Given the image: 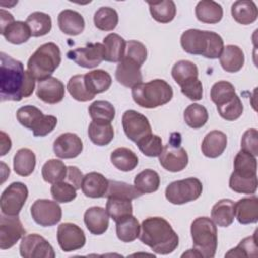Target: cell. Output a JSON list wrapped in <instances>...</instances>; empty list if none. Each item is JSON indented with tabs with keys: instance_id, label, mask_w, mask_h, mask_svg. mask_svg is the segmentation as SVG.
<instances>
[{
	"instance_id": "22",
	"label": "cell",
	"mask_w": 258,
	"mask_h": 258,
	"mask_svg": "<svg viewBox=\"0 0 258 258\" xmlns=\"http://www.w3.org/2000/svg\"><path fill=\"white\" fill-rule=\"evenodd\" d=\"M57 23L59 29L71 36L79 35L85 29L84 17L79 12L71 9L62 10L58 14Z\"/></svg>"
},
{
	"instance_id": "19",
	"label": "cell",
	"mask_w": 258,
	"mask_h": 258,
	"mask_svg": "<svg viewBox=\"0 0 258 258\" xmlns=\"http://www.w3.org/2000/svg\"><path fill=\"white\" fill-rule=\"evenodd\" d=\"M64 91V85L61 81L54 77H49L38 82L36 96L46 104H57L62 101Z\"/></svg>"
},
{
	"instance_id": "3",
	"label": "cell",
	"mask_w": 258,
	"mask_h": 258,
	"mask_svg": "<svg viewBox=\"0 0 258 258\" xmlns=\"http://www.w3.org/2000/svg\"><path fill=\"white\" fill-rule=\"evenodd\" d=\"M180 44L185 52L211 59L220 57L224 48L221 35L214 31L200 29L185 30L181 34Z\"/></svg>"
},
{
	"instance_id": "41",
	"label": "cell",
	"mask_w": 258,
	"mask_h": 258,
	"mask_svg": "<svg viewBox=\"0 0 258 258\" xmlns=\"http://www.w3.org/2000/svg\"><path fill=\"white\" fill-rule=\"evenodd\" d=\"M25 22L30 28L31 35L34 37L43 36L51 30L52 22L50 16L40 11H35L29 14Z\"/></svg>"
},
{
	"instance_id": "50",
	"label": "cell",
	"mask_w": 258,
	"mask_h": 258,
	"mask_svg": "<svg viewBox=\"0 0 258 258\" xmlns=\"http://www.w3.org/2000/svg\"><path fill=\"white\" fill-rule=\"evenodd\" d=\"M219 115L227 121H235L241 117L243 113V104L238 95H236L231 101L217 106Z\"/></svg>"
},
{
	"instance_id": "18",
	"label": "cell",
	"mask_w": 258,
	"mask_h": 258,
	"mask_svg": "<svg viewBox=\"0 0 258 258\" xmlns=\"http://www.w3.org/2000/svg\"><path fill=\"white\" fill-rule=\"evenodd\" d=\"M140 69L141 66L139 63L124 56L117 66L115 78L122 86L132 89L134 86L142 83V74Z\"/></svg>"
},
{
	"instance_id": "8",
	"label": "cell",
	"mask_w": 258,
	"mask_h": 258,
	"mask_svg": "<svg viewBox=\"0 0 258 258\" xmlns=\"http://www.w3.org/2000/svg\"><path fill=\"white\" fill-rule=\"evenodd\" d=\"M203 191V184L196 177L175 180L165 188L166 200L173 205H182L200 198Z\"/></svg>"
},
{
	"instance_id": "15",
	"label": "cell",
	"mask_w": 258,
	"mask_h": 258,
	"mask_svg": "<svg viewBox=\"0 0 258 258\" xmlns=\"http://www.w3.org/2000/svg\"><path fill=\"white\" fill-rule=\"evenodd\" d=\"M25 234V230L18 216L2 214L0 218V249L13 247Z\"/></svg>"
},
{
	"instance_id": "54",
	"label": "cell",
	"mask_w": 258,
	"mask_h": 258,
	"mask_svg": "<svg viewBox=\"0 0 258 258\" xmlns=\"http://www.w3.org/2000/svg\"><path fill=\"white\" fill-rule=\"evenodd\" d=\"M124 56L136 61L142 67L147 58V49L142 42L137 40H129L126 44V51Z\"/></svg>"
},
{
	"instance_id": "57",
	"label": "cell",
	"mask_w": 258,
	"mask_h": 258,
	"mask_svg": "<svg viewBox=\"0 0 258 258\" xmlns=\"http://www.w3.org/2000/svg\"><path fill=\"white\" fill-rule=\"evenodd\" d=\"M83 178L84 175L77 166H68V172L64 180L74 185L77 190L82 187Z\"/></svg>"
},
{
	"instance_id": "52",
	"label": "cell",
	"mask_w": 258,
	"mask_h": 258,
	"mask_svg": "<svg viewBox=\"0 0 258 258\" xmlns=\"http://www.w3.org/2000/svg\"><path fill=\"white\" fill-rule=\"evenodd\" d=\"M137 146L139 150L146 156L149 157H157L160 155L163 145H162V140L161 137L155 134H150L138 141Z\"/></svg>"
},
{
	"instance_id": "49",
	"label": "cell",
	"mask_w": 258,
	"mask_h": 258,
	"mask_svg": "<svg viewBox=\"0 0 258 258\" xmlns=\"http://www.w3.org/2000/svg\"><path fill=\"white\" fill-rule=\"evenodd\" d=\"M257 176L251 178L240 177L232 172L230 179H229V186L232 190L238 194H245V195H253L257 190Z\"/></svg>"
},
{
	"instance_id": "36",
	"label": "cell",
	"mask_w": 258,
	"mask_h": 258,
	"mask_svg": "<svg viewBox=\"0 0 258 258\" xmlns=\"http://www.w3.org/2000/svg\"><path fill=\"white\" fill-rule=\"evenodd\" d=\"M116 234L120 241L130 243L136 240L140 234V225L133 216H128L116 223Z\"/></svg>"
},
{
	"instance_id": "7",
	"label": "cell",
	"mask_w": 258,
	"mask_h": 258,
	"mask_svg": "<svg viewBox=\"0 0 258 258\" xmlns=\"http://www.w3.org/2000/svg\"><path fill=\"white\" fill-rule=\"evenodd\" d=\"M16 118L22 126L31 130L33 135L38 137L52 132L57 124L56 117L44 115L38 108L31 105L19 108L16 112Z\"/></svg>"
},
{
	"instance_id": "4",
	"label": "cell",
	"mask_w": 258,
	"mask_h": 258,
	"mask_svg": "<svg viewBox=\"0 0 258 258\" xmlns=\"http://www.w3.org/2000/svg\"><path fill=\"white\" fill-rule=\"evenodd\" d=\"M131 95L138 106L153 109L167 104L173 97V91L166 81L155 79L134 86Z\"/></svg>"
},
{
	"instance_id": "23",
	"label": "cell",
	"mask_w": 258,
	"mask_h": 258,
	"mask_svg": "<svg viewBox=\"0 0 258 258\" xmlns=\"http://www.w3.org/2000/svg\"><path fill=\"white\" fill-rule=\"evenodd\" d=\"M108 183L109 179H107L103 174L93 171L84 175L81 188L86 197L98 199L105 197Z\"/></svg>"
},
{
	"instance_id": "29",
	"label": "cell",
	"mask_w": 258,
	"mask_h": 258,
	"mask_svg": "<svg viewBox=\"0 0 258 258\" xmlns=\"http://www.w3.org/2000/svg\"><path fill=\"white\" fill-rule=\"evenodd\" d=\"M87 90L94 96L107 91L111 84L110 74L104 70H94L84 75Z\"/></svg>"
},
{
	"instance_id": "53",
	"label": "cell",
	"mask_w": 258,
	"mask_h": 258,
	"mask_svg": "<svg viewBox=\"0 0 258 258\" xmlns=\"http://www.w3.org/2000/svg\"><path fill=\"white\" fill-rule=\"evenodd\" d=\"M50 194L57 203H70L76 199L77 189L70 182L62 180L51 185Z\"/></svg>"
},
{
	"instance_id": "17",
	"label": "cell",
	"mask_w": 258,
	"mask_h": 258,
	"mask_svg": "<svg viewBox=\"0 0 258 258\" xmlns=\"http://www.w3.org/2000/svg\"><path fill=\"white\" fill-rule=\"evenodd\" d=\"M53 151L54 154L59 158H75L83 151V141L75 133H62L54 140Z\"/></svg>"
},
{
	"instance_id": "14",
	"label": "cell",
	"mask_w": 258,
	"mask_h": 258,
	"mask_svg": "<svg viewBox=\"0 0 258 258\" xmlns=\"http://www.w3.org/2000/svg\"><path fill=\"white\" fill-rule=\"evenodd\" d=\"M67 56L80 67L93 69L104 60V45L99 42L87 43L84 47H78L68 51Z\"/></svg>"
},
{
	"instance_id": "43",
	"label": "cell",
	"mask_w": 258,
	"mask_h": 258,
	"mask_svg": "<svg viewBox=\"0 0 258 258\" xmlns=\"http://www.w3.org/2000/svg\"><path fill=\"white\" fill-rule=\"evenodd\" d=\"M118 21V13L111 7H100L94 14L95 26L103 31H111L115 29Z\"/></svg>"
},
{
	"instance_id": "46",
	"label": "cell",
	"mask_w": 258,
	"mask_h": 258,
	"mask_svg": "<svg viewBox=\"0 0 258 258\" xmlns=\"http://www.w3.org/2000/svg\"><path fill=\"white\" fill-rule=\"evenodd\" d=\"M89 114L93 121H103L111 123L115 118V108L108 101L98 100L90 105Z\"/></svg>"
},
{
	"instance_id": "20",
	"label": "cell",
	"mask_w": 258,
	"mask_h": 258,
	"mask_svg": "<svg viewBox=\"0 0 258 258\" xmlns=\"http://www.w3.org/2000/svg\"><path fill=\"white\" fill-rule=\"evenodd\" d=\"M109 218L107 211L97 206L89 208L84 214L85 225L94 235H102L108 230Z\"/></svg>"
},
{
	"instance_id": "38",
	"label": "cell",
	"mask_w": 258,
	"mask_h": 258,
	"mask_svg": "<svg viewBox=\"0 0 258 258\" xmlns=\"http://www.w3.org/2000/svg\"><path fill=\"white\" fill-rule=\"evenodd\" d=\"M160 177L153 169H144L134 178V186L141 194H152L159 188Z\"/></svg>"
},
{
	"instance_id": "45",
	"label": "cell",
	"mask_w": 258,
	"mask_h": 258,
	"mask_svg": "<svg viewBox=\"0 0 258 258\" xmlns=\"http://www.w3.org/2000/svg\"><path fill=\"white\" fill-rule=\"evenodd\" d=\"M183 119L187 126L194 129L202 128L209 119L207 109L200 104H190L183 112Z\"/></svg>"
},
{
	"instance_id": "28",
	"label": "cell",
	"mask_w": 258,
	"mask_h": 258,
	"mask_svg": "<svg viewBox=\"0 0 258 258\" xmlns=\"http://www.w3.org/2000/svg\"><path fill=\"white\" fill-rule=\"evenodd\" d=\"M195 13L198 20L203 23L215 24L220 22L223 18L222 6L212 0H202L198 2Z\"/></svg>"
},
{
	"instance_id": "58",
	"label": "cell",
	"mask_w": 258,
	"mask_h": 258,
	"mask_svg": "<svg viewBox=\"0 0 258 258\" xmlns=\"http://www.w3.org/2000/svg\"><path fill=\"white\" fill-rule=\"evenodd\" d=\"M0 19H1V29L5 28L7 25L15 21L13 15L4 9H0Z\"/></svg>"
},
{
	"instance_id": "11",
	"label": "cell",
	"mask_w": 258,
	"mask_h": 258,
	"mask_svg": "<svg viewBox=\"0 0 258 258\" xmlns=\"http://www.w3.org/2000/svg\"><path fill=\"white\" fill-rule=\"evenodd\" d=\"M31 217L34 222L42 227H51L61 220V208L56 201L39 199L30 208Z\"/></svg>"
},
{
	"instance_id": "34",
	"label": "cell",
	"mask_w": 258,
	"mask_h": 258,
	"mask_svg": "<svg viewBox=\"0 0 258 258\" xmlns=\"http://www.w3.org/2000/svg\"><path fill=\"white\" fill-rule=\"evenodd\" d=\"M112 164L121 171H131L138 164V157L134 151L126 147H119L112 151L110 156Z\"/></svg>"
},
{
	"instance_id": "5",
	"label": "cell",
	"mask_w": 258,
	"mask_h": 258,
	"mask_svg": "<svg viewBox=\"0 0 258 258\" xmlns=\"http://www.w3.org/2000/svg\"><path fill=\"white\" fill-rule=\"evenodd\" d=\"M61 61L59 47L53 42L40 45L29 57L27 71L38 82L51 77Z\"/></svg>"
},
{
	"instance_id": "33",
	"label": "cell",
	"mask_w": 258,
	"mask_h": 258,
	"mask_svg": "<svg viewBox=\"0 0 258 258\" xmlns=\"http://www.w3.org/2000/svg\"><path fill=\"white\" fill-rule=\"evenodd\" d=\"M35 154L29 148H20L13 157V169L20 176L30 175L35 168Z\"/></svg>"
},
{
	"instance_id": "25",
	"label": "cell",
	"mask_w": 258,
	"mask_h": 258,
	"mask_svg": "<svg viewBox=\"0 0 258 258\" xmlns=\"http://www.w3.org/2000/svg\"><path fill=\"white\" fill-rule=\"evenodd\" d=\"M127 42L117 33H110L103 39L104 60L120 62L125 55Z\"/></svg>"
},
{
	"instance_id": "32",
	"label": "cell",
	"mask_w": 258,
	"mask_h": 258,
	"mask_svg": "<svg viewBox=\"0 0 258 258\" xmlns=\"http://www.w3.org/2000/svg\"><path fill=\"white\" fill-rule=\"evenodd\" d=\"M233 173L240 177H245V178H251V177L257 176L256 157L244 150H240L234 159Z\"/></svg>"
},
{
	"instance_id": "1",
	"label": "cell",
	"mask_w": 258,
	"mask_h": 258,
	"mask_svg": "<svg viewBox=\"0 0 258 258\" xmlns=\"http://www.w3.org/2000/svg\"><path fill=\"white\" fill-rule=\"evenodd\" d=\"M0 97L1 101H21L32 95L35 79L24 71L21 61L5 52L0 53Z\"/></svg>"
},
{
	"instance_id": "27",
	"label": "cell",
	"mask_w": 258,
	"mask_h": 258,
	"mask_svg": "<svg viewBox=\"0 0 258 258\" xmlns=\"http://www.w3.org/2000/svg\"><path fill=\"white\" fill-rule=\"evenodd\" d=\"M213 222L219 227H229L235 219V204L232 200L223 199L216 203L211 211Z\"/></svg>"
},
{
	"instance_id": "16",
	"label": "cell",
	"mask_w": 258,
	"mask_h": 258,
	"mask_svg": "<svg viewBox=\"0 0 258 258\" xmlns=\"http://www.w3.org/2000/svg\"><path fill=\"white\" fill-rule=\"evenodd\" d=\"M57 242L63 252H72L83 248L86 244L84 231L73 223H62L57 228Z\"/></svg>"
},
{
	"instance_id": "10",
	"label": "cell",
	"mask_w": 258,
	"mask_h": 258,
	"mask_svg": "<svg viewBox=\"0 0 258 258\" xmlns=\"http://www.w3.org/2000/svg\"><path fill=\"white\" fill-rule=\"evenodd\" d=\"M28 197L27 186L19 181L9 184L1 195V213L7 216H18Z\"/></svg>"
},
{
	"instance_id": "31",
	"label": "cell",
	"mask_w": 258,
	"mask_h": 258,
	"mask_svg": "<svg viewBox=\"0 0 258 258\" xmlns=\"http://www.w3.org/2000/svg\"><path fill=\"white\" fill-rule=\"evenodd\" d=\"M233 18L240 24L248 25L256 21L258 16L257 6L253 1L239 0L233 3L231 8Z\"/></svg>"
},
{
	"instance_id": "13",
	"label": "cell",
	"mask_w": 258,
	"mask_h": 258,
	"mask_svg": "<svg viewBox=\"0 0 258 258\" xmlns=\"http://www.w3.org/2000/svg\"><path fill=\"white\" fill-rule=\"evenodd\" d=\"M19 253L24 258H54L52 246L40 235L29 234L22 237Z\"/></svg>"
},
{
	"instance_id": "60",
	"label": "cell",
	"mask_w": 258,
	"mask_h": 258,
	"mask_svg": "<svg viewBox=\"0 0 258 258\" xmlns=\"http://www.w3.org/2000/svg\"><path fill=\"white\" fill-rule=\"evenodd\" d=\"M181 256H182V257H184V256H189V257H202V256H201V254H200L197 250H195V249H190V250H188L187 252L183 253Z\"/></svg>"
},
{
	"instance_id": "40",
	"label": "cell",
	"mask_w": 258,
	"mask_h": 258,
	"mask_svg": "<svg viewBox=\"0 0 258 258\" xmlns=\"http://www.w3.org/2000/svg\"><path fill=\"white\" fill-rule=\"evenodd\" d=\"M149 10L154 20L160 23H168L172 21L176 14V6L172 0H164L160 2H149Z\"/></svg>"
},
{
	"instance_id": "51",
	"label": "cell",
	"mask_w": 258,
	"mask_h": 258,
	"mask_svg": "<svg viewBox=\"0 0 258 258\" xmlns=\"http://www.w3.org/2000/svg\"><path fill=\"white\" fill-rule=\"evenodd\" d=\"M226 257H256L257 256V245H256V233L252 236L243 239L239 245L231 249Z\"/></svg>"
},
{
	"instance_id": "30",
	"label": "cell",
	"mask_w": 258,
	"mask_h": 258,
	"mask_svg": "<svg viewBox=\"0 0 258 258\" xmlns=\"http://www.w3.org/2000/svg\"><path fill=\"white\" fill-rule=\"evenodd\" d=\"M91 141L98 146L108 145L114 138V129L110 122L92 121L88 128Z\"/></svg>"
},
{
	"instance_id": "39",
	"label": "cell",
	"mask_w": 258,
	"mask_h": 258,
	"mask_svg": "<svg viewBox=\"0 0 258 258\" xmlns=\"http://www.w3.org/2000/svg\"><path fill=\"white\" fill-rule=\"evenodd\" d=\"M106 211L109 217L113 219L115 223H117L122 219L131 216L133 213V208L130 200L122 198H108Z\"/></svg>"
},
{
	"instance_id": "12",
	"label": "cell",
	"mask_w": 258,
	"mask_h": 258,
	"mask_svg": "<svg viewBox=\"0 0 258 258\" xmlns=\"http://www.w3.org/2000/svg\"><path fill=\"white\" fill-rule=\"evenodd\" d=\"M122 126L126 136L135 143L147 135L152 134L148 119L134 110H127L124 112L122 116Z\"/></svg>"
},
{
	"instance_id": "26",
	"label": "cell",
	"mask_w": 258,
	"mask_h": 258,
	"mask_svg": "<svg viewBox=\"0 0 258 258\" xmlns=\"http://www.w3.org/2000/svg\"><path fill=\"white\" fill-rule=\"evenodd\" d=\"M220 64L228 73L239 72L245 62L243 50L234 44H229L223 48L220 55Z\"/></svg>"
},
{
	"instance_id": "6",
	"label": "cell",
	"mask_w": 258,
	"mask_h": 258,
	"mask_svg": "<svg viewBox=\"0 0 258 258\" xmlns=\"http://www.w3.org/2000/svg\"><path fill=\"white\" fill-rule=\"evenodd\" d=\"M194 249L202 257L213 258L218 247V231L216 224L208 217H199L190 225Z\"/></svg>"
},
{
	"instance_id": "48",
	"label": "cell",
	"mask_w": 258,
	"mask_h": 258,
	"mask_svg": "<svg viewBox=\"0 0 258 258\" xmlns=\"http://www.w3.org/2000/svg\"><path fill=\"white\" fill-rule=\"evenodd\" d=\"M67 89L70 95L79 102H87L95 98V96L92 95L86 88L84 75L73 76L68 82Z\"/></svg>"
},
{
	"instance_id": "55",
	"label": "cell",
	"mask_w": 258,
	"mask_h": 258,
	"mask_svg": "<svg viewBox=\"0 0 258 258\" xmlns=\"http://www.w3.org/2000/svg\"><path fill=\"white\" fill-rule=\"evenodd\" d=\"M241 150H244L253 156L258 155V132L255 128L245 131L241 139Z\"/></svg>"
},
{
	"instance_id": "56",
	"label": "cell",
	"mask_w": 258,
	"mask_h": 258,
	"mask_svg": "<svg viewBox=\"0 0 258 258\" xmlns=\"http://www.w3.org/2000/svg\"><path fill=\"white\" fill-rule=\"evenodd\" d=\"M181 93L191 101H199L203 98V85L198 79H195L180 87Z\"/></svg>"
},
{
	"instance_id": "42",
	"label": "cell",
	"mask_w": 258,
	"mask_h": 258,
	"mask_svg": "<svg viewBox=\"0 0 258 258\" xmlns=\"http://www.w3.org/2000/svg\"><path fill=\"white\" fill-rule=\"evenodd\" d=\"M67 172L68 166H66V164L59 159H49L41 168V174L44 181L51 184L64 180Z\"/></svg>"
},
{
	"instance_id": "21",
	"label": "cell",
	"mask_w": 258,
	"mask_h": 258,
	"mask_svg": "<svg viewBox=\"0 0 258 258\" xmlns=\"http://www.w3.org/2000/svg\"><path fill=\"white\" fill-rule=\"evenodd\" d=\"M227 135L220 130L210 131L201 145L202 152L209 158H217L225 151L227 147Z\"/></svg>"
},
{
	"instance_id": "37",
	"label": "cell",
	"mask_w": 258,
	"mask_h": 258,
	"mask_svg": "<svg viewBox=\"0 0 258 258\" xmlns=\"http://www.w3.org/2000/svg\"><path fill=\"white\" fill-rule=\"evenodd\" d=\"M171 76L178 86H182L187 82L198 79V67L190 60L181 59L174 63L171 70Z\"/></svg>"
},
{
	"instance_id": "35",
	"label": "cell",
	"mask_w": 258,
	"mask_h": 258,
	"mask_svg": "<svg viewBox=\"0 0 258 258\" xmlns=\"http://www.w3.org/2000/svg\"><path fill=\"white\" fill-rule=\"evenodd\" d=\"M1 34L8 42L13 44H21L30 38L31 31L26 22L18 20L13 21L5 28L1 29Z\"/></svg>"
},
{
	"instance_id": "59",
	"label": "cell",
	"mask_w": 258,
	"mask_h": 258,
	"mask_svg": "<svg viewBox=\"0 0 258 258\" xmlns=\"http://www.w3.org/2000/svg\"><path fill=\"white\" fill-rule=\"evenodd\" d=\"M11 148V140L5 132H1V155H5Z\"/></svg>"
},
{
	"instance_id": "47",
	"label": "cell",
	"mask_w": 258,
	"mask_h": 258,
	"mask_svg": "<svg viewBox=\"0 0 258 258\" xmlns=\"http://www.w3.org/2000/svg\"><path fill=\"white\" fill-rule=\"evenodd\" d=\"M236 95L235 87L227 81H219L215 83L211 89V100L216 106L231 101Z\"/></svg>"
},
{
	"instance_id": "9",
	"label": "cell",
	"mask_w": 258,
	"mask_h": 258,
	"mask_svg": "<svg viewBox=\"0 0 258 258\" xmlns=\"http://www.w3.org/2000/svg\"><path fill=\"white\" fill-rule=\"evenodd\" d=\"M180 134L172 133L170 140L163 147L159 157L160 165L170 172L183 170L188 163V156L185 149L180 145Z\"/></svg>"
},
{
	"instance_id": "2",
	"label": "cell",
	"mask_w": 258,
	"mask_h": 258,
	"mask_svg": "<svg viewBox=\"0 0 258 258\" xmlns=\"http://www.w3.org/2000/svg\"><path fill=\"white\" fill-rule=\"evenodd\" d=\"M139 239L153 252L161 255L172 253L179 243L171 225L161 217L146 218L140 225Z\"/></svg>"
},
{
	"instance_id": "44",
	"label": "cell",
	"mask_w": 258,
	"mask_h": 258,
	"mask_svg": "<svg viewBox=\"0 0 258 258\" xmlns=\"http://www.w3.org/2000/svg\"><path fill=\"white\" fill-rule=\"evenodd\" d=\"M141 194L136 189L134 185L126 183L124 181H117L109 179L108 188L105 197L108 198H122L127 200H134L140 197Z\"/></svg>"
},
{
	"instance_id": "24",
	"label": "cell",
	"mask_w": 258,
	"mask_h": 258,
	"mask_svg": "<svg viewBox=\"0 0 258 258\" xmlns=\"http://www.w3.org/2000/svg\"><path fill=\"white\" fill-rule=\"evenodd\" d=\"M235 217L242 225L254 224L258 221V198H243L235 204Z\"/></svg>"
}]
</instances>
